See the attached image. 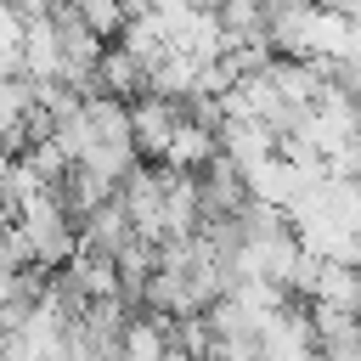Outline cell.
Wrapping results in <instances>:
<instances>
[{"label":"cell","mask_w":361,"mask_h":361,"mask_svg":"<svg viewBox=\"0 0 361 361\" xmlns=\"http://www.w3.org/2000/svg\"><path fill=\"white\" fill-rule=\"evenodd\" d=\"M180 124H186V107L180 102H164V96L130 102V147H135V158L164 164V152H169V141H175Z\"/></svg>","instance_id":"obj_1"},{"label":"cell","mask_w":361,"mask_h":361,"mask_svg":"<svg viewBox=\"0 0 361 361\" xmlns=\"http://www.w3.org/2000/svg\"><path fill=\"white\" fill-rule=\"evenodd\" d=\"M90 96H113V102H141L147 96V68L124 51V45H102L96 73H90Z\"/></svg>","instance_id":"obj_2"},{"label":"cell","mask_w":361,"mask_h":361,"mask_svg":"<svg viewBox=\"0 0 361 361\" xmlns=\"http://www.w3.org/2000/svg\"><path fill=\"white\" fill-rule=\"evenodd\" d=\"M220 158V135L209 130V124H180L175 130V141H169V152H164V169H180V175H203L209 164Z\"/></svg>","instance_id":"obj_3"},{"label":"cell","mask_w":361,"mask_h":361,"mask_svg":"<svg viewBox=\"0 0 361 361\" xmlns=\"http://www.w3.org/2000/svg\"><path fill=\"white\" fill-rule=\"evenodd\" d=\"M73 11L85 17V28L107 45L113 34H124L130 28V17H124V0H73Z\"/></svg>","instance_id":"obj_4"},{"label":"cell","mask_w":361,"mask_h":361,"mask_svg":"<svg viewBox=\"0 0 361 361\" xmlns=\"http://www.w3.org/2000/svg\"><path fill=\"white\" fill-rule=\"evenodd\" d=\"M265 6V23L271 17H288V11H305V6H316V0H259Z\"/></svg>","instance_id":"obj_5"},{"label":"cell","mask_w":361,"mask_h":361,"mask_svg":"<svg viewBox=\"0 0 361 361\" xmlns=\"http://www.w3.org/2000/svg\"><path fill=\"white\" fill-rule=\"evenodd\" d=\"M0 11H6V0H0Z\"/></svg>","instance_id":"obj_6"}]
</instances>
